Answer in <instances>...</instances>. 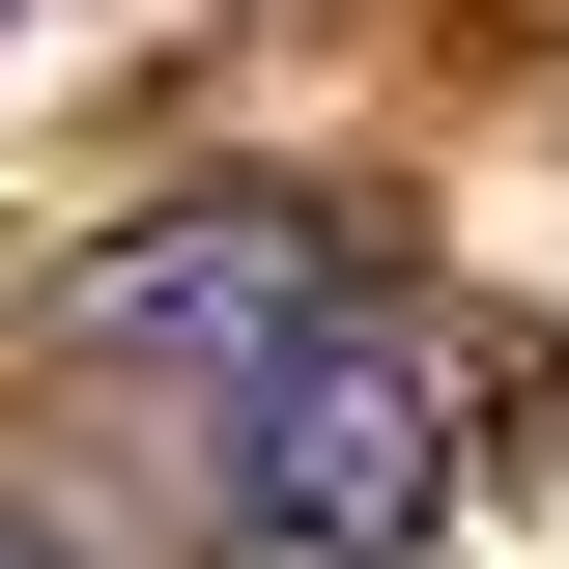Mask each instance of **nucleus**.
Instances as JSON below:
<instances>
[{
  "mask_svg": "<svg viewBox=\"0 0 569 569\" xmlns=\"http://www.w3.org/2000/svg\"><path fill=\"white\" fill-rule=\"evenodd\" d=\"M456 541V370L370 342V313H313V342L228 370L200 427V569H427Z\"/></svg>",
  "mask_w": 569,
  "mask_h": 569,
  "instance_id": "f257e3e1",
  "label": "nucleus"
},
{
  "mask_svg": "<svg viewBox=\"0 0 569 569\" xmlns=\"http://www.w3.org/2000/svg\"><path fill=\"white\" fill-rule=\"evenodd\" d=\"M313 313H342V228L313 200H171V228L86 257V342L114 370H257V342H313Z\"/></svg>",
  "mask_w": 569,
  "mask_h": 569,
  "instance_id": "f03ea898",
  "label": "nucleus"
},
{
  "mask_svg": "<svg viewBox=\"0 0 569 569\" xmlns=\"http://www.w3.org/2000/svg\"><path fill=\"white\" fill-rule=\"evenodd\" d=\"M0 569H86V541H58V512H0Z\"/></svg>",
  "mask_w": 569,
  "mask_h": 569,
  "instance_id": "7ed1b4c3",
  "label": "nucleus"
}]
</instances>
